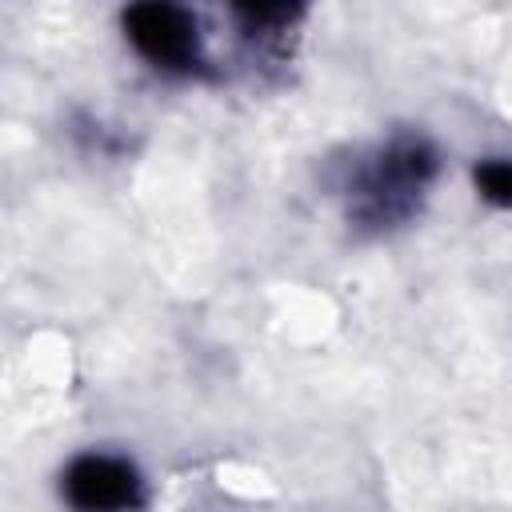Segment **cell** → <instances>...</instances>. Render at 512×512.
Returning <instances> with one entry per match:
<instances>
[{"instance_id":"7a4b0ae2","label":"cell","mask_w":512,"mask_h":512,"mask_svg":"<svg viewBox=\"0 0 512 512\" xmlns=\"http://www.w3.org/2000/svg\"><path fill=\"white\" fill-rule=\"evenodd\" d=\"M120 32L132 44V52L164 76H180V80H208L212 76L200 24L180 4H164V0L128 4L120 12Z\"/></svg>"},{"instance_id":"3957f363","label":"cell","mask_w":512,"mask_h":512,"mask_svg":"<svg viewBox=\"0 0 512 512\" xmlns=\"http://www.w3.org/2000/svg\"><path fill=\"white\" fill-rule=\"evenodd\" d=\"M60 496L72 512H140L148 484L128 456L84 452L60 472Z\"/></svg>"},{"instance_id":"6da1fadb","label":"cell","mask_w":512,"mask_h":512,"mask_svg":"<svg viewBox=\"0 0 512 512\" xmlns=\"http://www.w3.org/2000/svg\"><path fill=\"white\" fill-rule=\"evenodd\" d=\"M440 172L436 144L420 132H396L360 152L340 180L344 212L364 232H392L408 224Z\"/></svg>"},{"instance_id":"5b68a950","label":"cell","mask_w":512,"mask_h":512,"mask_svg":"<svg viewBox=\"0 0 512 512\" xmlns=\"http://www.w3.org/2000/svg\"><path fill=\"white\" fill-rule=\"evenodd\" d=\"M472 184H476L480 200H488L492 208H512V160L508 156H484V160H476Z\"/></svg>"},{"instance_id":"277c9868","label":"cell","mask_w":512,"mask_h":512,"mask_svg":"<svg viewBox=\"0 0 512 512\" xmlns=\"http://www.w3.org/2000/svg\"><path fill=\"white\" fill-rule=\"evenodd\" d=\"M232 16H236V24L248 40L268 48V44L284 40V32L304 16V8L300 4H236Z\"/></svg>"}]
</instances>
